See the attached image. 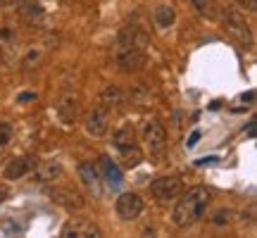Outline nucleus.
I'll return each instance as SVG.
<instances>
[{
    "label": "nucleus",
    "instance_id": "nucleus-18",
    "mask_svg": "<svg viewBox=\"0 0 257 238\" xmlns=\"http://www.w3.org/2000/svg\"><path fill=\"white\" fill-rule=\"evenodd\" d=\"M100 167H102V174L107 176V183H110V186H119L121 183V172H119V167L114 165L107 155L100 157Z\"/></svg>",
    "mask_w": 257,
    "mask_h": 238
},
{
    "label": "nucleus",
    "instance_id": "nucleus-29",
    "mask_svg": "<svg viewBox=\"0 0 257 238\" xmlns=\"http://www.w3.org/2000/svg\"><path fill=\"white\" fill-rule=\"evenodd\" d=\"M0 3H3V5H15L17 0H0Z\"/></svg>",
    "mask_w": 257,
    "mask_h": 238
},
{
    "label": "nucleus",
    "instance_id": "nucleus-14",
    "mask_svg": "<svg viewBox=\"0 0 257 238\" xmlns=\"http://www.w3.org/2000/svg\"><path fill=\"white\" fill-rule=\"evenodd\" d=\"M79 176H81V181L86 183L93 193L100 191V174H98V169L93 167V162H81V165H79Z\"/></svg>",
    "mask_w": 257,
    "mask_h": 238
},
{
    "label": "nucleus",
    "instance_id": "nucleus-19",
    "mask_svg": "<svg viewBox=\"0 0 257 238\" xmlns=\"http://www.w3.org/2000/svg\"><path fill=\"white\" fill-rule=\"evenodd\" d=\"M19 12H22V17L27 19V22H36V19H41L46 15V10L41 8L38 0H24L22 8H19Z\"/></svg>",
    "mask_w": 257,
    "mask_h": 238
},
{
    "label": "nucleus",
    "instance_id": "nucleus-9",
    "mask_svg": "<svg viewBox=\"0 0 257 238\" xmlns=\"http://www.w3.org/2000/svg\"><path fill=\"white\" fill-rule=\"evenodd\" d=\"M31 172H34V179L38 183H53L57 179H62L64 167L57 160H41V162H36V167Z\"/></svg>",
    "mask_w": 257,
    "mask_h": 238
},
{
    "label": "nucleus",
    "instance_id": "nucleus-3",
    "mask_svg": "<svg viewBox=\"0 0 257 238\" xmlns=\"http://www.w3.org/2000/svg\"><path fill=\"white\" fill-rule=\"evenodd\" d=\"M219 15H221V24L226 29V34L231 38H236L243 48H252V34H250V27H248V22H245V17L240 12H236V10H224Z\"/></svg>",
    "mask_w": 257,
    "mask_h": 238
},
{
    "label": "nucleus",
    "instance_id": "nucleus-5",
    "mask_svg": "<svg viewBox=\"0 0 257 238\" xmlns=\"http://www.w3.org/2000/svg\"><path fill=\"white\" fill-rule=\"evenodd\" d=\"M181 191H184V183H181L179 176H160V179H155V181L150 183V193L160 202L176 200L181 195Z\"/></svg>",
    "mask_w": 257,
    "mask_h": 238
},
{
    "label": "nucleus",
    "instance_id": "nucleus-28",
    "mask_svg": "<svg viewBox=\"0 0 257 238\" xmlns=\"http://www.w3.org/2000/svg\"><path fill=\"white\" fill-rule=\"evenodd\" d=\"M8 195H10V191H8V188H5V186H0V202L5 200Z\"/></svg>",
    "mask_w": 257,
    "mask_h": 238
},
{
    "label": "nucleus",
    "instance_id": "nucleus-26",
    "mask_svg": "<svg viewBox=\"0 0 257 238\" xmlns=\"http://www.w3.org/2000/svg\"><path fill=\"white\" fill-rule=\"evenodd\" d=\"M198 138H200V131H193V134H191V138L186 141V146H188V148H193V146H195V143H198Z\"/></svg>",
    "mask_w": 257,
    "mask_h": 238
},
{
    "label": "nucleus",
    "instance_id": "nucleus-4",
    "mask_svg": "<svg viewBox=\"0 0 257 238\" xmlns=\"http://www.w3.org/2000/svg\"><path fill=\"white\" fill-rule=\"evenodd\" d=\"M55 112L62 124H67V127L74 124L79 119V114H81V95L74 91H64L55 102Z\"/></svg>",
    "mask_w": 257,
    "mask_h": 238
},
{
    "label": "nucleus",
    "instance_id": "nucleus-2",
    "mask_svg": "<svg viewBox=\"0 0 257 238\" xmlns=\"http://www.w3.org/2000/svg\"><path fill=\"white\" fill-rule=\"evenodd\" d=\"M207 205H210V191L205 186H193L186 193L181 191L174 205V212H172V221L179 229H188L205 217Z\"/></svg>",
    "mask_w": 257,
    "mask_h": 238
},
{
    "label": "nucleus",
    "instance_id": "nucleus-8",
    "mask_svg": "<svg viewBox=\"0 0 257 238\" xmlns=\"http://www.w3.org/2000/svg\"><path fill=\"white\" fill-rule=\"evenodd\" d=\"M60 236L62 238H98L100 236V229L98 224H93L91 219H69L60 229Z\"/></svg>",
    "mask_w": 257,
    "mask_h": 238
},
{
    "label": "nucleus",
    "instance_id": "nucleus-12",
    "mask_svg": "<svg viewBox=\"0 0 257 238\" xmlns=\"http://www.w3.org/2000/svg\"><path fill=\"white\" fill-rule=\"evenodd\" d=\"M50 198L57 202V205H62L67 210H81L83 207V195L79 191H74V188H53L50 193Z\"/></svg>",
    "mask_w": 257,
    "mask_h": 238
},
{
    "label": "nucleus",
    "instance_id": "nucleus-17",
    "mask_svg": "<svg viewBox=\"0 0 257 238\" xmlns=\"http://www.w3.org/2000/svg\"><path fill=\"white\" fill-rule=\"evenodd\" d=\"M191 5L195 8V12L205 19L219 17V5H217V0H191Z\"/></svg>",
    "mask_w": 257,
    "mask_h": 238
},
{
    "label": "nucleus",
    "instance_id": "nucleus-15",
    "mask_svg": "<svg viewBox=\"0 0 257 238\" xmlns=\"http://www.w3.org/2000/svg\"><path fill=\"white\" fill-rule=\"evenodd\" d=\"M112 143H114V148H117V150L134 146V143H136V129L131 127V124H124L121 129H117V131H114Z\"/></svg>",
    "mask_w": 257,
    "mask_h": 238
},
{
    "label": "nucleus",
    "instance_id": "nucleus-20",
    "mask_svg": "<svg viewBox=\"0 0 257 238\" xmlns=\"http://www.w3.org/2000/svg\"><path fill=\"white\" fill-rule=\"evenodd\" d=\"M174 19H176V12H174L172 5H160V8H157V12H155L157 27H162V29L172 27V24H174Z\"/></svg>",
    "mask_w": 257,
    "mask_h": 238
},
{
    "label": "nucleus",
    "instance_id": "nucleus-1",
    "mask_svg": "<svg viewBox=\"0 0 257 238\" xmlns=\"http://www.w3.org/2000/svg\"><path fill=\"white\" fill-rule=\"evenodd\" d=\"M146 46H148V36L136 29L134 24L119 31L117 36V46H114V62L124 74L131 72H141L143 64H146Z\"/></svg>",
    "mask_w": 257,
    "mask_h": 238
},
{
    "label": "nucleus",
    "instance_id": "nucleus-23",
    "mask_svg": "<svg viewBox=\"0 0 257 238\" xmlns=\"http://www.w3.org/2000/svg\"><path fill=\"white\" fill-rule=\"evenodd\" d=\"M229 221H231V210H224V207L217 210L214 217H212V224H214V226H226Z\"/></svg>",
    "mask_w": 257,
    "mask_h": 238
},
{
    "label": "nucleus",
    "instance_id": "nucleus-25",
    "mask_svg": "<svg viewBox=\"0 0 257 238\" xmlns=\"http://www.w3.org/2000/svg\"><path fill=\"white\" fill-rule=\"evenodd\" d=\"M27 100H36V93L27 91V93H19L17 95V102H27Z\"/></svg>",
    "mask_w": 257,
    "mask_h": 238
},
{
    "label": "nucleus",
    "instance_id": "nucleus-13",
    "mask_svg": "<svg viewBox=\"0 0 257 238\" xmlns=\"http://www.w3.org/2000/svg\"><path fill=\"white\" fill-rule=\"evenodd\" d=\"M98 105L100 107H105L107 112H114V110H119L121 105H124V93L117 88V86H105L102 88V93L98 95Z\"/></svg>",
    "mask_w": 257,
    "mask_h": 238
},
{
    "label": "nucleus",
    "instance_id": "nucleus-11",
    "mask_svg": "<svg viewBox=\"0 0 257 238\" xmlns=\"http://www.w3.org/2000/svg\"><path fill=\"white\" fill-rule=\"evenodd\" d=\"M36 167V157L31 155H22V157H12L8 165H5V172H3V176L5 179H22V176H27L31 169Z\"/></svg>",
    "mask_w": 257,
    "mask_h": 238
},
{
    "label": "nucleus",
    "instance_id": "nucleus-24",
    "mask_svg": "<svg viewBox=\"0 0 257 238\" xmlns=\"http://www.w3.org/2000/svg\"><path fill=\"white\" fill-rule=\"evenodd\" d=\"M238 8H243V10H248V12H255L257 10V0H233Z\"/></svg>",
    "mask_w": 257,
    "mask_h": 238
},
{
    "label": "nucleus",
    "instance_id": "nucleus-7",
    "mask_svg": "<svg viewBox=\"0 0 257 238\" xmlns=\"http://www.w3.org/2000/svg\"><path fill=\"white\" fill-rule=\"evenodd\" d=\"M143 141H146L148 150L153 153V155H160L167 146V129L162 127V122L160 119H150L146 122V127H143Z\"/></svg>",
    "mask_w": 257,
    "mask_h": 238
},
{
    "label": "nucleus",
    "instance_id": "nucleus-22",
    "mask_svg": "<svg viewBox=\"0 0 257 238\" xmlns=\"http://www.w3.org/2000/svg\"><path fill=\"white\" fill-rule=\"evenodd\" d=\"M10 141H12V124L0 122V148H8Z\"/></svg>",
    "mask_w": 257,
    "mask_h": 238
},
{
    "label": "nucleus",
    "instance_id": "nucleus-27",
    "mask_svg": "<svg viewBox=\"0 0 257 238\" xmlns=\"http://www.w3.org/2000/svg\"><path fill=\"white\" fill-rule=\"evenodd\" d=\"M252 100H255V93H252V91H248L245 95H240V102H245V105H250Z\"/></svg>",
    "mask_w": 257,
    "mask_h": 238
},
{
    "label": "nucleus",
    "instance_id": "nucleus-21",
    "mask_svg": "<svg viewBox=\"0 0 257 238\" xmlns=\"http://www.w3.org/2000/svg\"><path fill=\"white\" fill-rule=\"evenodd\" d=\"M41 57H43V53L36 50V48H31V50L27 53V57L22 60V67H24V69H31V67H36V64L41 62Z\"/></svg>",
    "mask_w": 257,
    "mask_h": 238
},
{
    "label": "nucleus",
    "instance_id": "nucleus-16",
    "mask_svg": "<svg viewBox=\"0 0 257 238\" xmlns=\"http://www.w3.org/2000/svg\"><path fill=\"white\" fill-rule=\"evenodd\" d=\"M119 155H121V167H126V169H134V167H138L143 162V150L136 143L128 148H121Z\"/></svg>",
    "mask_w": 257,
    "mask_h": 238
},
{
    "label": "nucleus",
    "instance_id": "nucleus-10",
    "mask_svg": "<svg viewBox=\"0 0 257 238\" xmlns=\"http://www.w3.org/2000/svg\"><path fill=\"white\" fill-rule=\"evenodd\" d=\"M107 127H110V112L100 107V105H95L86 114V131L91 136H102V134H107Z\"/></svg>",
    "mask_w": 257,
    "mask_h": 238
},
{
    "label": "nucleus",
    "instance_id": "nucleus-6",
    "mask_svg": "<svg viewBox=\"0 0 257 238\" xmlns=\"http://www.w3.org/2000/svg\"><path fill=\"white\" fill-rule=\"evenodd\" d=\"M143 198L138 195V193H121L117 202H114V212H117V217L121 221H134L141 217V212H143Z\"/></svg>",
    "mask_w": 257,
    "mask_h": 238
}]
</instances>
